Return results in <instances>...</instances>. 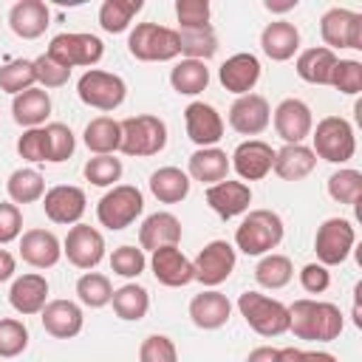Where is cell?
I'll return each mask as SVG.
<instances>
[{"mask_svg":"<svg viewBox=\"0 0 362 362\" xmlns=\"http://www.w3.org/2000/svg\"><path fill=\"white\" fill-rule=\"evenodd\" d=\"M342 328H345V317H342L339 305H334V303L303 297L288 305V331L297 339L331 342L342 334Z\"/></svg>","mask_w":362,"mask_h":362,"instance_id":"1","label":"cell"},{"mask_svg":"<svg viewBox=\"0 0 362 362\" xmlns=\"http://www.w3.org/2000/svg\"><path fill=\"white\" fill-rule=\"evenodd\" d=\"M283 218L272 209H249L235 229V246L243 255H269L283 240Z\"/></svg>","mask_w":362,"mask_h":362,"instance_id":"2","label":"cell"},{"mask_svg":"<svg viewBox=\"0 0 362 362\" xmlns=\"http://www.w3.org/2000/svg\"><path fill=\"white\" fill-rule=\"evenodd\" d=\"M119 124H122V144H119V150L124 156L147 158V156H158L167 147V124H164V119H158L153 113L127 116Z\"/></svg>","mask_w":362,"mask_h":362,"instance_id":"3","label":"cell"},{"mask_svg":"<svg viewBox=\"0 0 362 362\" xmlns=\"http://www.w3.org/2000/svg\"><path fill=\"white\" fill-rule=\"evenodd\" d=\"M238 311L246 325L260 337H280L288 331V305L260 291H243L238 297Z\"/></svg>","mask_w":362,"mask_h":362,"instance_id":"4","label":"cell"},{"mask_svg":"<svg viewBox=\"0 0 362 362\" xmlns=\"http://www.w3.org/2000/svg\"><path fill=\"white\" fill-rule=\"evenodd\" d=\"M127 51L141 62H170L181 54L178 31L158 23H139L127 37Z\"/></svg>","mask_w":362,"mask_h":362,"instance_id":"5","label":"cell"},{"mask_svg":"<svg viewBox=\"0 0 362 362\" xmlns=\"http://www.w3.org/2000/svg\"><path fill=\"white\" fill-rule=\"evenodd\" d=\"M314 139V156L331 164H345L354 158L356 153V136L348 119L342 116H325L317 122V127L311 130Z\"/></svg>","mask_w":362,"mask_h":362,"instance_id":"6","label":"cell"},{"mask_svg":"<svg viewBox=\"0 0 362 362\" xmlns=\"http://www.w3.org/2000/svg\"><path fill=\"white\" fill-rule=\"evenodd\" d=\"M144 209V195L139 187L133 184H116L113 189H107L99 204H96V218L105 229L110 232H119V229H127Z\"/></svg>","mask_w":362,"mask_h":362,"instance_id":"7","label":"cell"},{"mask_svg":"<svg viewBox=\"0 0 362 362\" xmlns=\"http://www.w3.org/2000/svg\"><path fill=\"white\" fill-rule=\"evenodd\" d=\"M45 54H48L54 62H59L62 68H68V71L76 68V65L93 68V65L102 59L105 45H102V40H99L96 34L65 31V34H57V37L48 42Z\"/></svg>","mask_w":362,"mask_h":362,"instance_id":"8","label":"cell"},{"mask_svg":"<svg viewBox=\"0 0 362 362\" xmlns=\"http://www.w3.org/2000/svg\"><path fill=\"white\" fill-rule=\"evenodd\" d=\"M76 93L88 107L96 110H116L124 96H127V85L119 74L110 71H99V68H88L79 82H76Z\"/></svg>","mask_w":362,"mask_h":362,"instance_id":"9","label":"cell"},{"mask_svg":"<svg viewBox=\"0 0 362 362\" xmlns=\"http://www.w3.org/2000/svg\"><path fill=\"white\" fill-rule=\"evenodd\" d=\"M354 243H356V229L348 218H325L317 226V235H314L317 263H322V266L345 263Z\"/></svg>","mask_w":362,"mask_h":362,"instance_id":"10","label":"cell"},{"mask_svg":"<svg viewBox=\"0 0 362 362\" xmlns=\"http://www.w3.org/2000/svg\"><path fill=\"white\" fill-rule=\"evenodd\" d=\"M320 34H322L325 48H331V51L334 48L359 51L362 48V14L334 6L320 17Z\"/></svg>","mask_w":362,"mask_h":362,"instance_id":"11","label":"cell"},{"mask_svg":"<svg viewBox=\"0 0 362 362\" xmlns=\"http://www.w3.org/2000/svg\"><path fill=\"white\" fill-rule=\"evenodd\" d=\"M62 255L76 269H96L105 257V238L88 223H74L62 240Z\"/></svg>","mask_w":362,"mask_h":362,"instance_id":"12","label":"cell"},{"mask_svg":"<svg viewBox=\"0 0 362 362\" xmlns=\"http://www.w3.org/2000/svg\"><path fill=\"white\" fill-rule=\"evenodd\" d=\"M235 263H238V255H235V246L232 243H226V240H209L198 252V257L192 260L195 280L204 283V286H209V288H215V286H221L232 274Z\"/></svg>","mask_w":362,"mask_h":362,"instance_id":"13","label":"cell"},{"mask_svg":"<svg viewBox=\"0 0 362 362\" xmlns=\"http://www.w3.org/2000/svg\"><path fill=\"white\" fill-rule=\"evenodd\" d=\"M42 209L48 215V221L54 223H79V218L88 209V198L82 187L74 184H57L51 189H45L42 195Z\"/></svg>","mask_w":362,"mask_h":362,"instance_id":"14","label":"cell"},{"mask_svg":"<svg viewBox=\"0 0 362 362\" xmlns=\"http://www.w3.org/2000/svg\"><path fill=\"white\" fill-rule=\"evenodd\" d=\"M269 122H272V107L260 93H243L229 107V127L240 136H257L269 127Z\"/></svg>","mask_w":362,"mask_h":362,"instance_id":"15","label":"cell"},{"mask_svg":"<svg viewBox=\"0 0 362 362\" xmlns=\"http://www.w3.org/2000/svg\"><path fill=\"white\" fill-rule=\"evenodd\" d=\"M274 130L286 144H303V139L311 136L314 130V119H311V107L303 99H283L274 107Z\"/></svg>","mask_w":362,"mask_h":362,"instance_id":"16","label":"cell"},{"mask_svg":"<svg viewBox=\"0 0 362 362\" xmlns=\"http://www.w3.org/2000/svg\"><path fill=\"white\" fill-rule=\"evenodd\" d=\"M184 124H187L189 141L198 144V150L201 147H215L223 136V119L206 102H189L184 107Z\"/></svg>","mask_w":362,"mask_h":362,"instance_id":"17","label":"cell"},{"mask_svg":"<svg viewBox=\"0 0 362 362\" xmlns=\"http://www.w3.org/2000/svg\"><path fill=\"white\" fill-rule=\"evenodd\" d=\"M229 164L235 167V173L243 181H260L272 173L274 150H272V144H266L260 139H246L235 147V153L229 156Z\"/></svg>","mask_w":362,"mask_h":362,"instance_id":"18","label":"cell"},{"mask_svg":"<svg viewBox=\"0 0 362 362\" xmlns=\"http://www.w3.org/2000/svg\"><path fill=\"white\" fill-rule=\"evenodd\" d=\"M150 269H153V277L161 286H170V288H181V286H187V283L195 280L192 260L178 246L156 249L153 257H150Z\"/></svg>","mask_w":362,"mask_h":362,"instance_id":"19","label":"cell"},{"mask_svg":"<svg viewBox=\"0 0 362 362\" xmlns=\"http://www.w3.org/2000/svg\"><path fill=\"white\" fill-rule=\"evenodd\" d=\"M218 79L221 85L229 90V93H252V88L257 85L260 79V59L249 51H240V54H232L221 68H218Z\"/></svg>","mask_w":362,"mask_h":362,"instance_id":"20","label":"cell"},{"mask_svg":"<svg viewBox=\"0 0 362 362\" xmlns=\"http://www.w3.org/2000/svg\"><path fill=\"white\" fill-rule=\"evenodd\" d=\"M206 204L212 206L215 215H221L223 221L235 218V215H243L252 204V189L246 181H218L212 187H206Z\"/></svg>","mask_w":362,"mask_h":362,"instance_id":"21","label":"cell"},{"mask_svg":"<svg viewBox=\"0 0 362 362\" xmlns=\"http://www.w3.org/2000/svg\"><path fill=\"white\" fill-rule=\"evenodd\" d=\"M20 257L34 269H51L62 257V243L51 229H28L20 235Z\"/></svg>","mask_w":362,"mask_h":362,"instance_id":"22","label":"cell"},{"mask_svg":"<svg viewBox=\"0 0 362 362\" xmlns=\"http://www.w3.org/2000/svg\"><path fill=\"white\" fill-rule=\"evenodd\" d=\"M8 303L23 317L40 314L45 308V303H48V280L42 274H37V272L14 277V283L8 288Z\"/></svg>","mask_w":362,"mask_h":362,"instance_id":"23","label":"cell"},{"mask_svg":"<svg viewBox=\"0 0 362 362\" xmlns=\"http://www.w3.org/2000/svg\"><path fill=\"white\" fill-rule=\"evenodd\" d=\"M40 320H42V328L57 339H71L85 325L82 308L74 300H48L45 308L40 311Z\"/></svg>","mask_w":362,"mask_h":362,"instance_id":"24","label":"cell"},{"mask_svg":"<svg viewBox=\"0 0 362 362\" xmlns=\"http://www.w3.org/2000/svg\"><path fill=\"white\" fill-rule=\"evenodd\" d=\"M8 25L20 40H37L51 25V11L42 0H17L8 11Z\"/></svg>","mask_w":362,"mask_h":362,"instance_id":"25","label":"cell"},{"mask_svg":"<svg viewBox=\"0 0 362 362\" xmlns=\"http://www.w3.org/2000/svg\"><path fill=\"white\" fill-rule=\"evenodd\" d=\"M229 314H232L229 297L215 291V288H206L189 300V320L204 331H215V328L226 325Z\"/></svg>","mask_w":362,"mask_h":362,"instance_id":"26","label":"cell"},{"mask_svg":"<svg viewBox=\"0 0 362 362\" xmlns=\"http://www.w3.org/2000/svg\"><path fill=\"white\" fill-rule=\"evenodd\" d=\"M181 240V221L173 212H153L139 226V246L141 252H156L164 246H178Z\"/></svg>","mask_w":362,"mask_h":362,"instance_id":"27","label":"cell"},{"mask_svg":"<svg viewBox=\"0 0 362 362\" xmlns=\"http://www.w3.org/2000/svg\"><path fill=\"white\" fill-rule=\"evenodd\" d=\"M260 48L269 59L286 62L300 51V31L288 20H274L260 31Z\"/></svg>","mask_w":362,"mask_h":362,"instance_id":"28","label":"cell"},{"mask_svg":"<svg viewBox=\"0 0 362 362\" xmlns=\"http://www.w3.org/2000/svg\"><path fill=\"white\" fill-rule=\"evenodd\" d=\"M314 167H317V156L305 144H283L280 150H274L272 170L283 181H303L305 175L314 173Z\"/></svg>","mask_w":362,"mask_h":362,"instance_id":"29","label":"cell"},{"mask_svg":"<svg viewBox=\"0 0 362 362\" xmlns=\"http://www.w3.org/2000/svg\"><path fill=\"white\" fill-rule=\"evenodd\" d=\"M229 156H226V150H221V147H201V150H195L192 156H189V161H187V175L189 178H195V181H201V184H218V181H223L226 178V173H229Z\"/></svg>","mask_w":362,"mask_h":362,"instance_id":"30","label":"cell"},{"mask_svg":"<svg viewBox=\"0 0 362 362\" xmlns=\"http://www.w3.org/2000/svg\"><path fill=\"white\" fill-rule=\"evenodd\" d=\"M11 116L17 124L28 127H42V122L51 116V96L42 88H28L14 96L11 102Z\"/></svg>","mask_w":362,"mask_h":362,"instance_id":"31","label":"cell"},{"mask_svg":"<svg viewBox=\"0 0 362 362\" xmlns=\"http://www.w3.org/2000/svg\"><path fill=\"white\" fill-rule=\"evenodd\" d=\"M337 65V54L325 45H314V48H305L300 51L297 62H294V71L303 82H311V85H328L331 82V71Z\"/></svg>","mask_w":362,"mask_h":362,"instance_id":"32","label":"cell"},{"mask_svg":"<svg viewBox=\"0 0 362 362\" xmlns=\"http://www.w3.org/2000/svg\"><path fill=\"white\" fill-rule=\"evenodd\" d=\"M85 147L96 156H113L122 144V124L113 119V116H96L88 122L85 133Z\"/></svg>","mask_w":362,"mask_h":362,"instance_id":"33","label":"cell"},{"mask_svg":"<svg viewBox=\"0 0 362 362\" xmlns=\"http://www.w3.org/2000/svg\"><path fill=\"white\" fill-rule=\"evenodd\" d=\"M150 192L161 204H181L189 195V175L181 167H158L150 175Z\"/></svg>","mask_w":362,"mask_h":362,"instance_id":"34","label":"cell"},{"mask_svg":"<svg viewBox=\"0 0 362 362\" xmlns=\"http://www.w3.org/2000/svg\"><path fill=\"white\" fill-rule=\"evenodd\" d=\"M110 305L116 311L119 320H130V322H139L147 308H150V294L144 286L139 283H124L119 288H113V297H110Z\"/></svg>","mask_w":362,"mask_h":362,"instance_id":"35","label":"cell"},{"mask_svg":"<svg viewBox=\"0 0 362 362\" xmlns=\"http://www.w3.org/2000/svg\"><path fill=\"white\" fill-rule=\"evenodd\" d=\"M170 85H173L175 93H184V96H195V93L206 90V85H209L206 62H198V59L175 62V68L170 71Z\"/></svg>","mask_w":362,"mask_h":362,"instance_id":"36","label":"cell"},{"mask_svg":"<svg viewBox=\"0 0 362 362\" xmlns=\"http://www.w3.org/2000/svg\"><path fill=\"white\" fill-rule=\"evenodd\" d=\"M6 192H8L11 204H34L45 195V178L34 167H20L8 175Z\"/></svg>","mask_w":362,"mask_h":362,"instance_id":"37","label":"cell"},{"mask_svg":"<svg viewBox=\"0 0 362 362\" xmlns=\"http://www.w3.org/2000/svg\"><path fill=\"white\" fill-rule=\"evenodd\" d=\"M144 8L141 0H105L99 6V25L107 34H122L130 28L133 17Z\"/></svg>","mask_w":362,"mask_h":362,"instance_id":"38","label":"cell"},{"mask_svg":"<svg viewBox=\"0 0 362 362\" xmlns=\"http://www.w3.org/2000/svg\"><path fill=\"white\" fill-rule=\"evenodd\" d=\"M291 277H294V266H291V260H288L286 255L269 252V255H263V257L257 260V266H255V280H257V286L272 288V291L288 286Z\"/></svg>","mask_w":362,"mask_h":362,"instance_id":"39","label":"cell"},{"mask_svg":"<svg viewBox=\"0 0 362 362\" xmlns=\"http://www.w3.org/2000/svg\"><path fill=\"white\" fill-rule=\"evenodd\" d=\"M178 42H181L184 59L206 62L218 51V37H215L212 25H206V28H184V31H178Z\"/></svg>","mask_w":362,"mask_h":362,"instance_id":"40","label":"cell"},{"mask_svg":"<svg viewBox=\"0 0 362 362\" xmlns=\"http://www.w3.org/2000/svg\"><path fill=\"white\" fill-rule=\"evenodd\" d=\"M328 195H331L337 204L356 206L359 198H362V173H359V170H351V167L337 170V173L328 178Z\"/></svg>","mask_w":362,"mask_h":362,"instance_id":"41","label":"cell"},{"mask_svg":"<svg viewBox=\"0 0 362 362\" xmlns=\"http://www.w3.org/2000/svg\"><path fill=\"white\" fill-rule=\"evenodd\" d=\"M76 297H79V303L88 305V308H102V305L110 303L113 286H110V280H107L105 274H99V272H85V274L76 280Z\"/></svg>","mask_w":362,"mask_h":362,"instance_id":"42","label":"cell"},{"mask_svg":"<svg viewBox=\"0 0 362 362\" xmlns=\"http://www.w3.org/2000/svg\"><path fill=\"white\" fill-rule=\"evenodd\" d=\"M37 76H34V59H11L6 65H0V90L17 96L28 88H34Z\"/></svg>","mask_w":362,"mask_h":362,"instance_id":"43","label":"cell"},{"mask_svg":"<svg viewBox=\"0 0 362 362\" xmlns=\"http://www.w3.org/2000/svg\"><path fill=\"white\" fill-rule=\"evenodd\" d=\"M82 173L93 187H116L122 178V161L116 156H93L85 161Z\"/></svg>","mask_w":362,"mask_h":362,"instance_id":"44","label":"cell"},{"mask_svg":"<svg viewBox=\"0 0 362 362\" xmlns=\"http://www.w3.org/2000/svg\"><path fill=\"white\" fill-rule=\"evenodd\" d=\"M25 348H28V328H25V322H20L14 317H3L0 320V359L20 356Z\"/></svg>","mask_w":362,"mask_h":362,"instance_id":"45","label":"cell"},{"mask_svg":"<svg viewBox=\"0 0 362 362\" xmlns=\"http://www.w3.org/2000/svg\"><path fill=\"white\" fill-rule=\"evenodd\" d=\"M45 139H48V161L51 164H62V161H68L74 156L76 139H74L68 124H62V122L45 124Z\"/></svg>","mask_w":362,"mask_h":362,"instance_id":"46","label":"cell"},{"mask_svg":"<svg viewBox=\"0 0 362 362\" xmlns=\"http://www.w3.org/2000/svg\"><path fill=\"white\" fill-rule=\"evenodd\" d=\"M328 85L345 96H356L362 90V62L359 59H337Z\"/></svg>","mask_w":362,"mask_h":362,"instance_id":"47","label":"cell"},{"mask_svg":"<svg viewBox=\"0 0 362 362\" xmlns=\"http://www.w3.org/2000/svg\"><path fill=\"white\" fill-rule=\"evenodd\" d=\"M144 266H147V257H144V252L141 249H136V246H119V249H113V255H110V272L113 274H119V277H139L141 272H144Z\"/></svg>","mask_w":362,"mask_h":362,"instance_id":"48","label":"cell"},{"mask_svg":"<svg viewBox=\"0 0 362 362\" xmlns=\"http://www.w3.org/2000/svg\"><path fill=\"white\" fill-rule=\"evenodd\" d=\"M209 3L206 0H178L175 3V17H178V31L184 28H206L209 25Z\"/></svg>","mask_w":362,"mask_h":362,"instance_id":"49","label":"cell"},{"mask_svg":"<svg viewBox=\"0 0 362 362\" xmlns=\"http://www.w3.org/2000/svg\"><path fill=\"white\" fill-rule=\"evenodd\" d=\"M139 362H178L175 342L164 334H150L139 348Z\"/></svg>","mask_w":362,"mask_h":362,"instance_id":"50","label":"cell"},{"mask_svg":"<svg viewBox=\"0 0 362 362\" xmlns=\"http://www.w3.org/2000/svg\"><path fill=\"white\" fill-rule=\"evenodd\" d=\"M17 153L25 161H48V139H45V127H28L23 130V136L17 139Z\"/></svg>","mask_w":362,"mask_h":362,"instance_id":"51","label":"cell"},{"mask_svg":"<svg viewBox=\"0 0 362 362\" xmlns=\"http://www.w3.org/2000/svg\"><path fill=\"white\" fill-rule=\"evenodd\" d=\"M34 76H37V82L45 90V88H62L71 79V71L62 68L59 62H54L48 54H42V57L34 59Z\"/></svg>","mask_w":362,"mask_h":362,"instance_id":"52","label":"cell"},{"mask_svg":"<svg viewBox=\"0 0 362 362\" xmlns=\"http://www.w3.org/2000/svg\"><path fill=\"white\" fill-rule=\"evenodd\" d=\"M23 232V212L11 201H0V246L17 240Z\"/></svg>","mask_w":362,"mask_h":362,"instance_id":"53","label":"cell"},{"mask_svg":"<svg viewBox=\"0 0 362 362\" xmlns=\"http://www.w3.org/2000/svg\"><path fill=\"white\" fill-rule=\"evenodd\" d=\"M300 286H303L308 294H322V291H328V286H331V272H328V266H322V263H305V266L300 269Z\"/></svg>","mask_w":362,"mask_h":362,"instance_id":"54","label":"cell"},{"mask_svg":"<svg viewBox=\"0 0 362 362\" xmlns=\"http://www.w3.org/2000/svg\"><path fill=\"white\" fill-rule=\"evenodd\" d=\"M14 272H17V260H14V255H11L8 249H0V283L11 280Z\"/></svg>","mask_w":362,"mask_h":362,"instance_id":"55","label":"cell"},{"mask_svg":"<svg viewBox=\"0 0 362 362\" xmlns=\"http://www.w3.org/2000/svg\"><path fill=\"white\" fill-rule=\"evenodd\" d=\"M246 362H277V348L260 345V348H255V351L246 356Z\"/></svg>","mask_w":362,"mask_h":362,"instance_id":"56","label":"cell"},{"mask_svg":"<svg viewBox=\"0 0 362 362\" xmlns=\"http://www.w3.org/2000/svg\"><path fill=\"white\" fill-rule=\"evenodd\" d=\"M277 362H305V351L288 345V348H277Z\"/></svg>","mask_w":362,"mask_h":362,"instance_id":"57","label":"cell"},{"mask_svg":"<svg viewBox=\"0 0 362 362\" xmlns=\"http://www.w3.org/2000/svg\"><path fill=\"white\" fill-rule=\"evenodd\" d=\"M269 11H274V14H283V11H291V8H297V0H286V3H274V0H266L263 3Z\"/></svg>","mask_w":362,"mask_h":362,"instance_id":"58","label":"cell"},{"mask_svg":"<svg viewBox=\"0 0 362 362\" xmlns=\"http://www.w3.org/2000/svg\"><path fill=\"white\" fill-rule=\"evenodd\" d=\"M305 362H339V359L328 351H305Z\"/></svg>","mask_w":362,"mask_h":362,"instance_id":"59","label":"cell"}]
</instances>
